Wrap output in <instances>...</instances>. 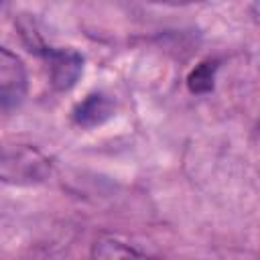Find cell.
<instances>
[{
	"label": "cell",
	"mask_w": 260,
	"mask_h": 260,
	"mask_svg": "<svg viewBox=\"0 0 260 260\" xmlns=\"http://www.w3.org/2000/svg\"><path fill=\"white\" fill-rule=\"evenodd\" d=\"M39 55L47 61L51 85L59 91L71 89L83 73V55L75 49H57V47H43Z\"/></svg>",
	"instance_id": "obj_1"
},
{
	"label": "cell",
	"mask_w": 260,
	"mask_h": 260,
	"mask_svg": "<svg viewBox=\"0 0 260 260\" xmlns=\"http://www.w3.org/2000/svg\"><path fill=\"white\" fill-rule=\"evenodd\" d=\"M217 61H201L191 69L187 75V87L191 93H209L215 83V73H217Z\"/></svg>",
	"instance_id": "obj_5"
},
{
	"label": "cell",
	"mask_w": 260,
	"mask_h": 260,
	"mask_svg": "<svg viewBox=\"0 0 260 260\" xmlns=\"http://www.w3.org/2000/svg\"><path fill=\"white\" fill-rule=\"evenodd\" d=\"M116 112V104L108 93L93 91L87 93L81 102L75 104L71 112V120L79 128H95L108 122Z\"/></svg>",
	"instance_id": "obj_3"
},
{
	"label": "cell",
	"mask_w": 260,
	"mask_h": 260,
	"mask_svg": "<svg viewBox=\"0 0 260 260\" xmlns=\"http://www.w3.org/2000/svg\"><path fill=\"white\" fill-rule=\"evenodd\" d=\"M91 258L93 260H148L146 254H142L138 248L114 236H104L95 240L91 248Z\"/></svg>",
	"instance_id": "obj_4"
},
{
	"label": "cell",
	"mask_w": 260,
	"mask_h": 260,
	"mask_svg": "<svg viewBox=\"0 0 260 260\" xmlns=\"http://www.w3.org/2000/svg\"><path fill=\"white\" fill-rule=\"evenodd\" d=\"M26 81L24 63L14 53L0 47V112L14 110L22 104L28 85Z\"/></svg>",
	"instance_id": "obj_2"
}]
</instances>
